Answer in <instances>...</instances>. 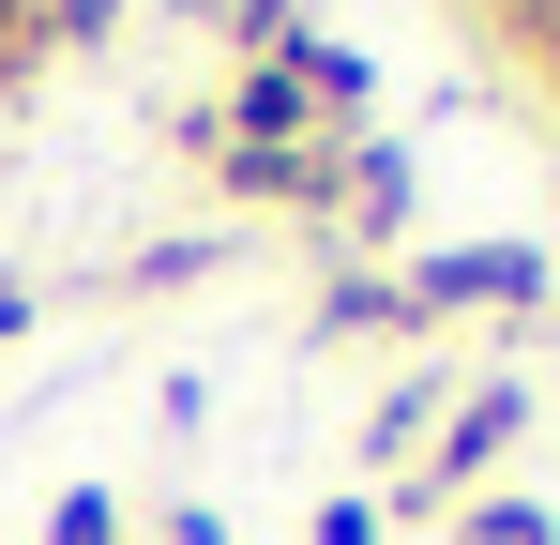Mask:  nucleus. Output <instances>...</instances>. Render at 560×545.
<instances>
[{
    "label": "nucleus",
    "mask_w": 560,
    "mask_h": 545,
    "mask_svg": "<svg viewBox=\"0 0 560 545\" xmlns=\"http://www.w3.org/2000/svg\"><path fill=\"white\" fill-rule=\"evenodd\" d=\"M515 440H530V379H469L455 425L424 440V469H409V500H394V515H455V500H469V485H485Z\"/></svg>",
    "instance_id": "nucleus-1"
},
{
    "label": "nucleus",
    "mask_w": 560,
    "mask_h": 545,
    "mask_svg": "<svg viewBox=\"0 0 560 545\" xmlns=\"http://www.w3.org/2000/svg\"><path fill=\"white\" fill-rule=\"evenodd\" d=\"M409 318H455V303H546V258L530 243H440L424 272H394Z\"/></svg>",
    "instance_id": "nucleus-2"
},
{
    "label": "nucleus",
    "mask_w": 560,
    "mask_h": 545,
    "mask_svg": "<svg viewBox=\"0 0 560 545\" xmlns=\"http://www.w3.org/2000/svg\"><path fill=\"white\" fill-rule=\"evenodd\" d=\"M455 545H560L546 500H455Z\"/></svg>",
    "instance_id": "nucleus-3"
},
{
    "label": "nucleus",
    "mask_w": 560,
    "mask_h": 545,
    "mask_svg": "<svg viewBox=\"0 0 560 545\" xmlns=\"http://www.w3.org/2000/svg\"><path fill=\"white\" fill-rule=\"evenodd\" d=\"M424 425H440V379H394L378 425H364V454H424Z\"/></svg>",
    "instance_id": "nucleus-4"
},
{
    "label": "nucleus",
    "mask_w": 560,
    "mask_h": 545,
    "mask_svg": "<svg viewBox=\"0 0 560 545\" xmlns=\"http://www.w3.org/2000/svg\"><path fill=\"white\" fill-rule=\"evenodd\" d=\"M46 545H121V485H61L46 500Z\"/></svg>",
    "instance_id": "nucleus-5"
},
{
    "label": "nucleus",
    "mask_w": 560,
    "mask_h": 545,
    "mask_svg": "<svg viewBox=\"0 0 560 545\" xmlns=\"http://www.w3.org/2000/svg\"><path fill=\"white\" fill-rule=\"evenodd\" d=\"M31 61H46V0H0V91L31 77Z\"/></svg>",
    "instance_id": "nucleus-6"
},
{
    "label": "nucleus",
    "mask_w": 560,
    "mask_h": 545,
    "mask_svg": "<svg viewBox=\"0 0 560 545\" xmlns=\"http://www.w3.org/2000/svg\"><path fill=\"white\" fill-rule=\"evenodd\" d=\"M228 31H243V46L273 61V46H303V0H228Z\"/></svg>",
    "instance_id": "nucleus-7"
},
{
    "label": "nucleus",
    "mask_w": 560,
    "mask_h": 545,
    "mask_svg": "<svg viewBox=\"0 0 560 545\" xmlns=\"http://www.w3.org/2000/svg\"><path fill=\"white\" fill-rule=\"evenodd\" d=\"M378 531H394L378 500H318V531H303V545H378Z\"/></svg>",
    "instance_id": "nucleus-8"
},
{
    "label": "nucleus",
    "mask_w": 560,
    "mask_h": 545,
    "mask_svg": "<svg viewBox=\"0 0 560 545\" xmlns=\"http://www.w3.org/2000/svg\"><path fill=\"white\" fill-rule=\"evenodd\" d=\"M92 31H121V0H46V46H92Z\"/></svg>",
    "instance_id": "nucleus-9"
},
{
    "label": "nucleus",
    "mask_w": 560,
    "mask_h": 545,
    "mask_svg": "<svg viewBox=\"0 0 560 545\" xmlns=\"http://www.w3.org/2000/svg\"><path fill=\"white\" fill-rule=\"evenodd\" d=\"M167 545H228V531H212V515H197V500H183V515H167Z\"/></svg>",
    "instance_id": "nucleus-10"
},
{
    "label": "nucleus",
    "mask_w": 560,
    "mask_h": 545,
    "mask_svg": "<svg viewBox=\"0 0 560 545\" xmlns=\"http://www.w3.org/2000/svg\"><path fill=\"white\" fill-rule=\"evenodd\" d=\"M0 334H31V288H0Z\"/></svg>",
    "instance_id": "nucleus-11"
},
{
    "label": "nucleus",
    "mask_w": 560,
    "mask_h": 545,
    "mask_svg": "<svg viewBox=\"0 0 560 545\" xmlns=\"http://www.w3.org/2000/svg\"><path fill=\"white\" fill-rule=\"evenodd\" d=\"M546 77H560V31H546Z\"/></svg>",
    "instance_id": "nucleus-12"
}]
</instances>
